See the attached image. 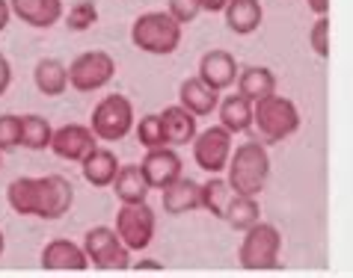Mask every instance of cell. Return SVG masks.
<instances>
[{
    "label": "cell",
    "mask_w": 353,
    "mask_h": 278,
    "mask_svg": "<svg viewBox=\"0 0 353 278\" xmlns=\"http://www.w3.org/2000/svg\"><path fill=\"white\" fill-rule=\"evenodd\" d=\"M252 104L250 98L243 95H229L225 101H220V125L225 127L229 133H243L252 127Z\"/></svg>",
    "instance_id": "obj_24"
},
{
    "label": "cell",
    "mask_w": 353,
    "mask_h": 278,
    "mask_svg": "<svg viewBox=\"0 0 353 278\" xmlns=\"http://www.w3.org/2000/svg\"><path fill=\"white\" fill-rule=\"evenodd\" d=\"M252 125H256L261 142H282L291 133H297V127H300L297 104L291 98H282L273 92L268 98H261V101H256V107H252Z\"/></svg>",
    "instance_id": "obj_2"
},
{
    "label": "cell",
    "mask_w": 353,
    "mask_h": 278,
    "mask_svg": "<svg viewBox=\"0 0 353 278\" xmlns=\"http://www.w3.org/2000/svg\"><path fill=\"white\" fill-rule=\"evenodd\" d=\"M223 12H225V27L238 36L256 33L261 18H264V9L259 0H229V6H225Z\"/></svg>",
    "instance_id": "obj_22"
},
{
    "label": "cell",
    "mask_w": 353,
    "mask_h": 278,
    "mask_svg": "<svg viewBox=\"0 0 353 278\" xmlns=\"http://www.w3.org/2000/svg\"><path fill=\"white\" fill-rule=\"evenodd\" d=\"M95 133L92 127L86 125H63L54 131V139H51V151L63 160H72V163H83V157L95 151Z\"/></svg>",
    "instance_id": "obj_10"
},
{
    "label": "cell",
    "mask_w": 353,
    "mask_h": 278,
    "mask_svg": "<svg viewBox=\"0 0 353 278\" xmlns=\"http://www.w3.org/2000/svg\"><path fill=\"white\" fill-rule=\"evenodd\" d=\"M9 18H12V6H9V0H0V33L6 30Z\"/></svg>",
    "instance_id": "obj_35"
},
{
    "label": "cell",
    "mask_w": 353,
    "mask_h": 278,
    "mask_svg": "<svg viewBox=\"0 0 353 278\" xmlns=\"http://www.w3.org/2000/svg\"><path fill=\"white\" fill-rule=\"evenodd\" d=\"M83 249L90 264L98 270H128L131 266V249L122 243V237L116 228L95 225L83 237Z\"/></svg>",
    "instance_id": "obj_5"
},
{
    "label": "cell",
    "mask_w": 353,
    "mask_h": 278,
    "mask_svg": "<svg viewBox=\"0 0 353 278\" xmlns=\"http://www.w3.org/2000/svg\"><path fill=\"white\" fill-rule=\"evenodd\" d=\"M21 145V116H0V151H12Z\"/></svg>",
    "instance_id": "obj_31"
},
{
    "label": "cell",
    "mask_w": 353,
    "mask_h": 278,
    "mask_svg": "<svg viewBox=\"0 0 353 278\" xmlns=\"http://www.w3.org/2000/svg\"><path fill=\"white\" fill-rule=\"evenodd\" d=\"M259 198L256 195H232L229 202V211H225V222H229L234 231H247V228H252L259 222Z\"/></svg>",
    "instance_id": "obj_27"
},
{
    "label": "cell",
    "mask_w": 353,
    "mask_h": 278,
    "mask_svg": "<svg viewBox=\"0 0 353 278\" xmlns=\"http://www.w3.org/2000/svg\"><path fill=\"white\" fill-rule=\"evenodd\" d=\"M9 6L30 27H54L63 18V0H9Z\"/></svg>",
    "instance_id": "obj_18"
},
{
    "label": "cell",
    "mask_w": 353,
    "mask_h": 278,
    "mask_svg": "<svg viewBox=\"0 0 353 278\" xmlns=\"http://www.w3.org/2000/svg\"><path fill=\"white\" fill-rule=\"evenodd\" d=\"M270 178V154L264 142H243L234 148L232 160H229V186L238 195H256L264 190V184H268Z\"/></svg>",
    "instance_id": "obj_1"
},
{
    "label": "cell",
    "mask_w": 353,
    "mask_h": 278,
    "mask_svg": "<svg viewBox=\"0 0 353 278\" xmlns=\"http://www.w3.org/2000/svg\"><path fill=\"white\" fill-rule=\"evenodd\" d=\"M83 178L86 184L92 186H113L116 175H119V160H116V154L110 151V148H95V151H90L83 157Z\"/></svg>",
    "instance_id": "obj_19"
},
{
    "label": "cell",
    "mask_w": 353,
    "mask_h": 278,
    "mask_svg": "<svg viewBox=\"0 0 353 278\" xmlns=\"http://www.w3.org/2000/svg\"><path fill=\"white\" fill-rule=\"evenodd\" d=\"M309 42H312V47H315V54H318L321 59L330 56V18H327V15H321L318 21L312 24Z\"/></svg>",
    "instance_id": "obj_32"
},
{
    "label": "cell",
    "mask_w": 353,
    "mask_h": 278,
    "mask_svg": "<svg viewBox=\"0 0 353 278\" xmlns=\"http://www.w3.org/2000/svg\"><path fill=\"white\" fill-rule=\"evenodd\" d=\"M95 21H98V6L92 0H77L65 15V27L72 30V33H83V30H90Z\"/></svg>",
    "instance_id": "obj_30"
},
{
    "label": "cell",
    "mask_w": 353,
    "mask_h": 278,
    "mask_svg": "<svg viewBox=\"0 0 353 278\" xmlns=\"http://www.w3.org/2000/svg\"><path fill=\"white\" fill-rule=\"evenodd\" d=\"M229 6V0H202V9L205 12H223Z\"/></svg>",
    "instance_id": "obj_37"
},
{
    "label": "cell",
    "mask_w": 353,
    "mask_h": 278,
    "mask_svg": "<svg viewBox=\"0 0 353 278\" xmlns=\"http://www.w3.org/2000/svg\"><path fill=\"white\" fill-rule=\"evenodd\" d=\"M161 193H163V213L170 216H181L202 207V184L190 181V178H179Z\"/></svg>",
    "instance_id": "obj_16"
},
{
    "label": "cell",
    "mask_w": 353,
    "mask_h": 278,
    "mask_svg": "<svg viewBox=\"0 0 353 278\" xmlns=\"http://www.w3.org/2000/svg\"><path fill=\"white\" fill-rule=\"evenodd\" d=\"M9 83H12V65H9V59L0 54V95H6Z\"/></svg>",
    "instance_id": "obj_34"
},
{
    "label": "cell",
    "mask_w": 353,
    "mask_h": 278,
    "mask_svg": "<svg viewBox=\"0 0 353 278\" xmlns=\"http://www.w3.org/2000/svg\"><path fill=\"white\" fill-rule=\"evenodd\" d=\"M54 127L48 125V118L42 116H21V145L30 151H45L51 148Z\"/></svg>",
    "instance_id": "obj_28"
},
{
    "label": "cell",
    "mask_w": 353,
    "mask_h": 278,
    "mask_svg": "<svg viewBox=\"0 0 353 278\" xmlns=\"http://www.w3.org/2000/svg\"><path fill=\"white\" fill-rule=\"evenodd\" d=\"M131 266H134L137 272H140V270H152V272H161V270H163V266H161L158 261H140V264H131Z\"/></svg>",
    "instance_id": "obj_38"
},
{
    "label": "cell",
    "mask_w": 353,
    "mask_h": 278,
    "mask_svg": "<svg viewBox=\"0 0 353 278\" xmlns=\"http://www.w3.org/2000/svg\"><path fill=\"white\" fill-rule=\"evenodd\" d=\"M137 139H140V145H145V151H152V148H163L166 145V133H163L161 116H143L140 125H137Z\"/></svg>",
    "instance_id": "obj_29"
},
{
    "label": "cell",
    "mask_w": 353,
    "mask_h": 278,
    "mask_svg": "<svg viewBox=\"0 0 353 278\" xmlns=\"http://www.w3.org/2000/svg\"><path fill=\"white\" fill-rule=\"evenodd\" d=\"M116 63L107 51H86L68 65V86L77 92H98L113 81Z\"/></svg>",
    "instance_id": "obj_7"
},
{
    "label": "cell",
    "mask_w": 353,
    "mask_h": 278,
    "mask_svg": "<svg viewBox=\"0 0 353 278\" xmlns=\"http://www.w3.org/2000/svg\"><path fill=\"white\" fill-rule=\"evenodd\" d=\"M166 12L179 24H190V21H196V15L202 12V0H170Z\"/></svg>",
    "instance_id": "obj_33"
},
{
    "label": "cell",
    "mask_w": 353,
    "mask_h": 278,
    "mask_svg": "<svg viewBox=\"0 0 353 278\" xmlns=\"http://www.w3.org/2000/svg\"><path fill=\"white\" fill-rule=\"evenodd\" d=\"M42 184H45V202H42L39 220H60L74 202V186L63 175H45Z\"/></svg>",
    "instance_id": "obj_17"
},
{
    "label": "cell",
    "mask_w": 353,
    "mask_h": 278,
    "mask_svg": "<svg viewBox=\"0 0 353 278\" xmlns=\"http://www.w3.org/2000/svg\"><path fill=\"white\" fill-rule=\"evenodd\" d=\"M193 160L202 172L220 175L223 169H229L232 160V133L223 125L208 127V131L196 133L193 139Z\"/></svg>",
    "instance_id": "obj_8"
},
{
    "label": "cell",
    "mask_w": 353,
    "mask_h": 278,
    "mask_svg": "<svg viewBox=\"0 0 353 278\" xmlns=\"http://www.w3.org/2000/svg\"><path fill=\"white\" fill-rule=\"evenodd\" d=\"M33 81H36V89L42 95H63L68 89V68L60 63V59H39L36 68H33Z\"/></svg>",
    "instance_id": "obj_25"
},
{
    "label": "cell",
    "mask_w": 353,
    "mask_h": 278,
    "mask_svg": "<svg viewBox=\"0 0 353 278\" xmlns=\"http://www.w3.org/2000/svg\"><path fill=\"white\" fill-rule=\"evenodd\" d=\"M131 42L145 54L170 56L181 45V24L170 12H143L131 27Z\"/></svg>",
    "instance_id": "obj_3"
},
{
    "label": "cell",
    "mask_w": 353,
    "mask_h": 278,
    "mask_svg": "<svg viewBox=\"0 0 353 278\" xmlns=\"http://www.w3.org/2000/svg\"><path fill=\"white\" fill-rule=\"evenodd\" d=\"M232 195H234V190L229 186V181L211 175L208 181L202 184V211H208L211 216H217V220H225V211H229Z\"/></svg>",
    "instance_id": "obj_26"
},
{
    "label": "cell",
    "mask_w": 353,
    "mask_h": 278,
    "mask_svg": "<svg viewBox=\"0 0 353 278\" xmlns=\"http://www.w3.org/2000/svg\"><path fill=\"white\" fill-rule=\"evenodd\" d=\"M179 101H181L184 110H190L193 116H211L220 107V92L211 89L199 74H196V77H188V81L179 86Z\"/></svg>",
    "instance_id": "obj_14"
},
{
    "label": "cell",
    "mask_w": 353,
    "mask_h": 278,
    "mask_svg": "<svg viewBox=\"0 0 353 278\" xmlns=\"http://www.w3.org/2000/svg\"><path fill=\"white\" fill-rule=\"evenodd\" d=\"M279 249H282V237L276 231V225L259 220L252 228H247V237L241 240L238 264L250 272L276 270L279 266Z\"/></svg>",
    "instance_id": "obj_4"
},
{
    "label": "cell",
    "mask_w": 353,
    "mask_h": 278,
    "mask_svg": "<svg viewBox=\"0 0 353 278\" xmlns=\"http://www.w3.org/2000/svg\"><path fill=\"white\" fill-rule=\"evenodd\" d=\"M3 249H6V237H3V231H0V255H3Z\"/></svg>",
    "instance_id": "obj_39"
},
{
    "label": "cell",
    "mask_w": 353,
    "mask_h": 278,
    "mask_svg": "<svg viewBox=\"0 0 353 278\" xmlns=\"http://www.w3.org/2000/svg\"><path fill=\"white\" fill-rule=\"evenodd\" d=\"M238 74H241L238 59H234L229 51H208L199 63V77L211 89H217V92L229 89L234 81H238Z\"/></svg>",
    "instance_id": "obj_12"
},
{
    "label": "cell",
    "mask_w": 353,
    "mask_h": 278,
    "mask_svg": "<svg viewBox=\"0 0 353 278\" xmlns=\"http://www.w3.org/2000/svg\"><path fill=\"white\" fill-rule=\"evenodd\" d=\"M116 231L131 252H143L154 237V211L145 202L122 204L116 213Z\"/></svg>",
    "instance_id": "obj_9"
},
{
    "label": "cell",
    "mask_w": 353,
    "mask_h": 278,
    "mask_svg": "<svg viewBox=\"0 0 353 278\" xmlns=\"http://www.w3.org/2000/svg\"><path fill=\"white\" fill-rule=\"evenodd\" d=\"M276 92V77H273L270 68L264 65H250L243 68V72L238 74V95L250 98L252 104L261 101V98H268Z\"/></svg>",
    "instance_id": "obj_23"
},
{
    "label": "cell",
    "mask_w": 353,
    "mask_h": 278,
    "mask_svg": "<svg viewBox=\"0 0 353 278\" xmlns=\"http://www.w3.org/2000/svg\"><path fill=\"white\" fill-rule=\"evenodd\" d=\"M149 190H152V184H149V178H145L140 163L122 166L119 175H116V181H113V193L119 195L122 204L145 202V198H149Z\"/></svg>",
    "instance_id": "obj_20"
},
{
    "label": "cell",
    "mask_w": 353,
    "mask_h": 278,
    "mask_svg": "<svg viewBox=\"0 0 353 278\" xmlns=\"http://www.w3.org/2000/svg\"><path fill=\"white\" fill-rule=\"evenodd\" d=\"M92 133L104 142H119L134 127V104L125 95H107L92 110Z\"/></svg>",
    "instance_id": "obj_6"
},
{
    "label": "cell",
    "mask_w": 353,
    "mask_h": 278,
    "mask_svg": "<svg viewBox=\"0 0 353 278\" xmlns=\"http://www.w3.org/2000/svg\"><path fill=\"white\" fill-rule=\"evenodd\" d=\"M306 3H309V9H312V12H315L318 18L330 12V0H306Z\"/></svg>",
    "instance_id": "obj_36"
},
{
    "label": "cell",
    "mask_w": 353,
    "mask_h": 278,
    "mask_svg": "<svg viewBox=\"0 0 353 278\" xmlns=\"http://www.w3.org/2000/svg\"><path fill=\"white\" fill-rule=\"evenodd\" d=\"M143 172L149 178L152 190H166L172 181L181 178V157L172 151V145H163V148H152L149 154L143 157Z\"/></svg>",
    "instance_id": "obj_11"
},
{
    "label": "cell",
    "mask_w": 353,
    "mask_h": 278,
    "mask_svg": "<svg viewBox=\"0 0 353 278\" xmlns=\"http://www.w3.org/2000/svg\"><path fill=\"white\" fill-rule=\"evenodd\" d=\"M9 207L18 216H39L42 213V202H45V184L42 178H15L6 190Z\"/></svg>",
    "instance_id": "obj_13"
},
{
    "label": "cell",
    "mask_w": 353,
    "mask_h": 278,
    "mask_svg": "<svg viewBox=\"0 0 353 278\" xmlns=\"http://www.w3.org/2000/svg\"><path fill=\"white\" fill-rule=\"evenodd\" d=\"M42 266L45 270H74L81 272L90 266V257H86V249L77 246L72 240H51L42 249Z\"/></svg>",
    "instance_id": "obj_15"
},
{
    "label": "cell",
    "mask_w": 353,
    "mask_h": 278,
    "mask_svg": "<svg viewBox=\"0 0 353 278\" xmlns=\"http://www.w3.org/2000/svg\"><path fill=\"white\" fill-rule=\"evenodd\" d=\"M161 122H163V133H166V145H188L196 139V116L190 110H184L181 104L175 107H166L161 113Z\"/></svg>",
    "instance_id": "obj_21"
}]
</instances>
